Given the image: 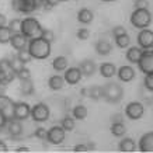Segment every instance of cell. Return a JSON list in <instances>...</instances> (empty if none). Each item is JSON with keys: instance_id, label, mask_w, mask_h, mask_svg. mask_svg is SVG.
I'll return each instance as SVG.
<instances>
[{"instance_id": "40", "label": "cell", "mask_w": 153, "mask_h": 153, "mask_svg": "<svg viewBox=\"0 0 153 153\" xmlns=\"http://www.w3.org/2000/svg\"><path fill=\"white\" fill-rule=\"evenodd\" d=\"M41 37L44 38V39H47L48 42H51V44L55 41V34H53L52 30H45V28H44V30H42Z\"/></svg>"}, {"instance_id": "17", "label": "cell", "mask_w": 153, "mask_h": 153, "mask_svg": "<svg viewBox=\"0 0 153 153\" xmlns=\"http://www.w3.org/2000/svg\"><path fill=\"white\" fill-rule=\"evenodd\" d=\"M79 69H80V72H82L83 76L91 77V76L96 73V70H97V65H96V62L91 59H84L80 62Z\"/></svg>"}, {"instance_id": "16", "label": "cell", "mask_w": 153, "mask_h": 153, "mask_svg": "<svg viewBox=\"0 0 153 153\" xmlns=\"http://www.w3.org/2000/svg\"><path fill=\"white\" fill-rule=\"evenodd\" d=\"M39 6L37 0H19V13L31 14L39 9Z\"/></svg>"}, {"instance_id": "50", "label": "cell", "mask_w": 153, "mask_h": 153, "mask_svg": "<svg viewBox=\"0 0 153 153\" xmlns=\"http://www.w3.org/2000/svg\"><path fill=\"white\" fill-rule=\"evenodd\" d=\"M16 152H19V153H21V152H25V153H28V152H30V149H28L27 146H20V148H17V149H16Z\"/></svg>"}, {"instance_id": "47", "label": "cell", "mask_w": 153, "mask_h": 153, "mask_svg": "<svg viewBox=\"0 0 153 153\" xmlns=\"http://www.w3.org/2000/svg\"><path fill=\"white\" fill-rule=\"evenodd\" d=\"M10 4H11V9H13L14 11H19V0H11Z\"/></svg>"}, {"instance_id": "31", "label": "cell", "mask_w": 153, "mask_h": 153, "mask_svg": "<svg viewBox=\"0 0 153 153\" xmlns=\"http://www.w3.org/2000/svg\"><path fill=\"white\" fill-rule=\"evenodd\" d=\"M11 30L7 25L0 27V44H9L10 38H11Z\"/></svg>"}, {"instance_id": "39", "label": "cell", "mask_w": 153, "mask_h": 153, "mask_svg": "<svg viewBox=\"0 0 153 153\" xmlns=\"http://www.w3.org/2000/svg\"><path fill=\"white\" fill-rule=\"evenodd\" d=\"M16 77L19 80H27V79H31V72H30V69H27V68H23V69L20 70L19 73L16 74Z\"/></svg>"}, {"instance_id": "43", "label": "cell", "mask_w": 153, "mask_h": 153, "mask_svg": "<svg viewBox=\"0 0 153 153\" xmlns=\"http://www.w3.org/2000/svg\"><path fill=\"white\" fill-rule=\"evenodd\" d=\"M126 30L125 27H122V25H115V27L112 28V35L114 37H118V35H122V34H125Z\"/></svg>"}, {"instance_id": "51", "label": "cell", "mask_w": 153, "mask_h": 153, "mask_svg": "<svg viewBox=\"0 0 153 153\" xmlns=\"http://www.w3.org/2000/svg\"><path fill=\"white\" fill-rule=\"evenodd\" d=\"M87 149H88V150H96V143H94V142L87 143Z\"/></svg>"}, {"instance_id": "38", "label": "cell", "mask_w": 153, "mask_h": 153, "mask_svg": "<svg viewBox=\"0 0 153 153\" xmlns=\"http://www.w3.org/2000/svg\"><path fill=\"white\" fill-rule=\"evenodd\" d=\"M76 37H77V39H80V41H86V39H88V37H90V31H88L87 28H79L77 33H76Z\"/></svg>"}, {"instance_id": "20", "label": "cell", "mask_w": 153, "mask_h": 153, "mask_svg": "<svg viewBox=\"0 0 153 153\" xmlns=\"http://www.w3.org/2000/svg\"><path fill=\"white\" fill-rule=\"evenodd\" d=\"M112 51V45L107 39H98L96 44V52L101 56H107L110 55Z\"/></svg>"}, {"instance_id": "37", "label": "cell", "mask_w": 153, "mask_h": 153, "mask_svg": "<svg viewBox=\"0 0 153 153\" xmlns=\"http://www.w3.org/2000/svg\"><path fill=\"white\" fill-rule=\"evenodd\" d=\"M47 132L48 131L45 129V128L38 126L37 129H35V132H34V136H35L37 139H39V140H47Z\"/></svg>"}, {"instance_id": "52", "label": "cell", "mask_w": 153, "mask_h": 153, "mask_svg": "<svg viewBox=\"0 0 153 153\" xmlns=\"http://www.w3.org/2000/svg\"><path fill=\"white\" fill-rule=\"evenodd\" d=\"M80 94H82L83 97H87V88H82V90H80Z\"/></svg>"}, {"instance_id": "21", "label": "cell", "mask_w": 153, "mask_h": 153, "mask_svg": "<svg viewBox=\"0 0 153 153\" xmlns=\"http://www.w3.org/2000/svg\"><path fill=\"white\" fill-rule=\"evenodd\" d=\"M118 149L120 152H124V153H129V152H135L136 150V143L132 138H124L121 139L120 145H118Z\"/></svg>"}, {"instance_id": "44", "label": "cell", "mask_w": 153, "mask_h": 153, "mask_svg": "<svg viewBox=\"0 0 153 153\" xmlns=\"http://www.w3.org/2000/svg\"><path fill=\"white\" fill-rule=\"evenodd\" d=\"M111 122H124V114L115 112L114 115H111Z\"/></svg>"}, {"instance_id": "35", "label": "cell", "mask_w": 153, "mask_h": 153, "mask_svg": "<svg viewBox=\"0 0 153 153\" xmlns=\"http://www.w3.org/2000/svg\"><path fill=\"white\" fill-rule=\"evenodd\" d=\"M143 86L146 87V90H149V91H152V93H153V72H152V73L145 74Z\"/></svg>"}, {"instance_id": "3", "label": "cell", "mask_w": 153, "mask_h": 153, "mask_svg": "<svg viewBox=\"0 0 153 153\" xmlns=\"http://www.w3.org/2000/svg\"><path fill=\"white\" fill-rule=\"evenodd\" d=\"M42 25L39 24L37 19L34 17H25L21 20V30L20 33H23L28 39H34V38H39L42 34Z\"/></svg>"}, {"instance_id": "9", "label": "cell", "mask_w": 153, "mask_h": 153, "mask_svg": "<svg viewBox=\"0 0 153 153\" xmlns=\"http://www.w3.org/2000/svg\"><path fill=\"white\" fill-rule=\"evenodd\" d=\"M138 45L142 49H150L153 48V31L149 28H143L140 30L138 34Z\"/></svg>"}, {"instance_id": "5", "label": "cell", "mask_w": 153, "mask_h": 153, "mask_svg": "<svg viewBox=\"0 0 153 153\" xmlns=\"http://www.w3.org/2000/svg\"><path fill=\"white\" fill-rule=\"evenodd\" d=\"M51 115V110L45 102H37L34 107H31V114L30 117L35 122H47Z\"/></svg>"}, {"instance_id": "49", "label": "cell", "mask_w": 153, "mask_h": 153, "mask_svg": "<svg viewBox=\"0 0 153 153\" xmlns=\"http://www.w3.org/2000/svg\"><path fill=\"white\" fill-rule=\"evenodd\" d=\"M6 24H7V19H6V16L0 13V27H3V25H6Z\"/></svg>"}, {"instance_id": "14", "label": "cell", "mask_w": 153, "mask_h": 153, "mask_svg": "<svg viewBox=\"0 0 153 153\" xmlns=\"http://www.w3.org/2000/svg\"><path fill=\"white\" fill-rule=\"evenodd\" d=\"M138 148L143 153H153V132H146L145 135H142Z\"/></svg>"}, {"instance_id": "55", "label": "cell", "mask_w": 153, "mask_h": 153, "mask_svg": "<svg viewBox=\"0 0 153 153\" xmlns=\"http://www.w3.org/2000/svg\"><path fill=\"white\" fill-rule=\"evenodd\" d=\"M59 1H66V0H59Z\"/></svg>"}, {"instance_id": "4", "label": "cell", "mask_w": 153, "mask_h": 153, "mask_svg": "<svg viewBox=\"0 0 153 153\" xmlns=\"http://www.w3.org/2000/svg\"><path fill=\"white\" fill-rule=\"evenodd\" d=\"M129 21L135 28L143 30L152 24V14H150L149 9H134Z\"/></svg>"}, {"instance_id": "1", "label": "cell", "mask_w": 153, "mask_h": 153, "mask_svg": "<svg viewBox=\"0 0 153 153\" xmlns=\"http://www.w3.org/2000/svg\"><path fill=\"white\" fill-rule=\"evenodd\" d=\"M27 49L30 52V55L33 56V59H38V60L48 59L52 52L51 42H48L47 39H44L42 37L28 39Z\"/></svg>"}, {"instance_id": "28", "label": "cell", "mask_w": 153, "mask_h": 153, "mask_svg": "<svg viewBox=\"0 0 153 153\" xmlns=\"http://www.w3.org/2000/svg\"><path fill=\"white\" fill-rule=\"evenodd\" d=\"M16 79V73H14L13 70H0V83L7 86L10 84L13 80Z\"/></svg>"}, {"instance_id": "41", "label": "cell", "mask_w": 153, "mask_h": 153, "mask_svg": "<svg viewBox=\"0 0 153 153\" xmlns=\"http://www.w3.org/2000/svg\"><path fill=\"white\" fill-rule=\"evenodd\" d=\"M149 1L148 0H134V9H148Z\"/></svg>"}, {"instance_id": "33", "label": "cell", "mask_w": 153, "mask_h": 153, "mask_svg": "<svg viewBox=\"0 0 153 153\" xmlns=\"http://www.w3.org/2000/svg\"><path fill=\"white\" fill-rule=\"evenodd\" d=\"M17 58L23 62L24 65H27V63H30V62L33 60V56L30 55V52H28L27 48H23V49L17 51Z\"/></svg>"}, {"instance_id": "27", "label": "cell", "mask_w": 153, "mask_h": 153, "mask_svg": "<svg viewBox=\"0 0 153 153\" xmlns=\"http://www.w3.org/2000/svg\"><path fill=\"white\" fill-rule=\"evenodd\" d=\"M52 68L56 72H65L68 69V59L65 56H56L53 62H52Z\"/></svg>"}, {"instance_id": "53", "label": "cell", "mask_w": 153, "mask_h": 153, "mask_svg": "<svg viewBox=\"0 0 153 153\" xmlns=\"http://www.w3.org/2000/svg\"><path fill=\"white\" fill-rule=\"evenodd\" d=\"M101 1H105V3H110V1H114V0H101Z\"/></svg>"}, {"instance_id": "13", "label": "cell", "mask_w": 153, "mask_h": 153, "mask_svg": "<svg viewBox=\"0 0 153 153\" xmlns=\"http://www.w3.org/2000/svg\"><path fill=\"white\" fill-rule=\"evenodd\" d=\"M6 126H7V131H9L10 136L13 139H20V136L23 135V124H21V121L13 118V120L7 121Z\"/></svg>"}, {"instance_id": "25", "label": "cell", "mask_w": 153, "mask_h": 153, "mask_svg": "<svg viewBox=\"0 0 153 153\" xmlns=\"http://www.w3.org/2000/svg\"><path fill=\"white\" fill-rule=\"evenodd\" d=\"M72 115H73L74 120H79V121L86 120V118H87V115H88L87 107L82 105V104H77V105L73 108V111H72Z\"/></svg>"}, {"instance_id": "36", "label": "cell", "mask_w": 153, "mask_h": 153, "mask_svg": "<svg viewBox=\"0 0 153 153\" xmlns=\"http://www.w3.org/2000/svg\"><path fill=\"white\" fill-rule=\"evenodd\" d=\"M7 27L11 30V33H20V30H21V20H20V19L11 20Z\"/></svg>"}, {"instance_id": "48", "label": "cell", "mask_w": 153, "mask_h": 153, "mask_svg": "<svg viewBox=\"0 0 153 153\" xmlns=\"http://www.w3.org/2000/svg\"><path fill=\"white\" fill-rule=\"evenodd\" d=\"M7 150H9L7 145H6L4 142H3V140H0V152H1V153H6Z\"/></svg>"}, {"instance_id": "2", "label": "cell", "mask_w": 153, "mask_h": 153, "mask_svg": "<svg viewBox=\"0 0 153 153\" xmlns=\"http://www.w3.org/2000/svg\"><path fill=\"white\" fill-rule=\"evenodd\" d=\"M101 98L108 104H118L124 98V88L120 83L108 82L101 87Z\"/></svg>"}, {"instance_id": "19", "label": "cell", "mask_w": 153, "mask_h": 153, "mask_svg": "<svg viewBox=\"0 0 153 153\" xmlns=\"http://www.w3.org/2000/svg\"><path fill=\"white\" fill-rule=\"evenodd\" d=\"M48 86L51 90L53 91H58V90H62L63 86H65V79H63V76H60V74H53L49 77L48 80Z\"/></svg>"}, {"instance_id": "22", "label": "cell", "mask_w": 153, "mask_h": 153, "mask_svg": "<svg viewBox=\"0 0 153 153\" xmlns=\"http://www.w3.org/2000/svg\"><path fill=\"white\" fill-rule=\"evenodd\" d=\"M20 93L23 96H33L35 93V86H34L33 80H20Z\"/></svg>"}, {"instance_id": "34", "label": "cell", "mask_w": 153, "mask_h": 153, "mask_svg": "<svg viewBox=\"0 0 153 153\" xmlns=\"http://www.w3.org/2000/svg\"><path fill=\"white\" fill-rule=\"evenodd\" d=\"M9 60H10V66H11V70H13L16 74L19 73L20 70L24 68V63L19 59V58H17V55H16V56H11V59H9Z\"/></svg>"}, {"instance_id": "30", "label": "cell", "mask_w": 153, "mask_h": 153, "mask_svg": "<svg viewBox=\"0 0 153 153\" xmlns=\"http://www.w3.org/2000/svg\"><path fill=\"white\" fill-rule=\"evenodd\" d=\"M60 126H62L66 132H72V131L74 129V126H76L74 118H73V117L66 115L65 118H62V121H60Z\"/></svg>"}, {"instance_id": "11", "label": "cell", "mask_w": 153, "mask_h": 153, "mask_svg": "<svg viewBox=\"0 0 153 153\" xmlns=\"http://www.w3.org/2000/svg\"><path fill=\"white\" fill-rule=\"evenodd\" d=\"M82 72H80L79 68H68L65 70V74H63V79H65V83L70 84V86H74L77 84L82 80Z\"/></svg>"}, {"instance_id": "42", "label": "cell", "mask_w": 153, "mask_h": 153, "mask_svg": "<svg viewBox=\"0 0 153 153\" xmlns=\"http://www.w3.org/2000/svg\"><path fill=\"white\" fill-rule=\"evenodd\" d=\"M58 4H59V0H44V9L45 10H52Z\"/></svg>"}, {"instance_id": "32", "label": "cell", "mask_w": 153, "mask_h": 153, "mask_svg": "<svg viewBox=\"0 0 153 153\" xmlns=\"http://www.w3.org/2000/svg\"><path fill=\"white\" fill-rule=\"evenodd\" d=\"M87 97L94 100V101H98L101 98V87L100 86H91L90 88H87Z\"/></svg>"}, {"instance_id": "8", "label": "cell", "mask_w": 153, "mask_h": 153, "mask_svg": "<svg viewBox=\"0 0 153 153\" xmlns=\"http://www.w3.org/2000/svg\"><path fill=\"white\" fill-rule=\"evenodd\" d=\"M66 136V131L62 126H52L51 129H48L47 132V140L51 145H60L63 143Z\"/></svg>"}, {"instance_id": "12", "label": "cell", "mask_w": 153, "mask_h": 153, "mask_svg": "<svg viewBox=\"0 0 153 153\" xmlns=\"http://www.w3.org/2000/svg\"><path fill=\"white\" fill-rule=\"evenodd\" d=\"M117 74H118V79L121 82H124V83L132 82L135 79V76H136L135 69L132 66H128V65H124V66H121L120 69H117Z\"/></svg>"}, {"instance_id": "29", "label": "cell", "mask_w": 153, "mask_h": 153, "mask_svg": "<svg viewBox=\"0 0 153 153\" xmlns=\"http://www.w3.org/2000/svg\"><path fill=\"white\" fill-rule=\"evenodd\" d=\"M115 44H117V47L121 48V49H124V48H128V47H129V45H131V37L128 35V33L115 37Z\"/></svg>"}, {"instance_id": "10", "label": "cell", "mask_w": 153, "mask_h": 153, "mask_svg": "<svg viewBox=\"0 0 153 153\" xmlns=\"http://www.w3.org/2000/svg\"><path fill=\"white\" fill-rule=\"evenodd\" d=\"M31 114V107L24 101L14 102V118L19 121H25Z\"/></svg>"}, {"instance_id": "24", "label": "cell", "mask_w": 153, "mask_h": 153, "mask_svg": "<svg viewBox=\"0 0 153 153\" xmlns=\"http://www.w3.org/2000/svg\"><path fill=\"white\" fill-rule=\"evenodd\" d=\"M94 20V14L90 9H80L77 11V21L82 24H90Z\"/></svg>"}, {"instance_id": "15", "label": "cell", "mask_w": 153, "mask_h": 153, "mask_svg": "<svg viewBox=\"0 0 153 153\" xmlns=\"http://www.w3.org/2000/svg\"><path fill=\"white\" fill-rule=\"evenodd\" d=\"M10 44L16 51H20L23 48H27L28 45V38L24 35L23 33H13L11 38H10Z\"/></svg>"}, {"instance_id": "18", "label": "cell", "mask_w": 153, "mask_h": 153, "mask_svg": "<svg viewBox=\"0 0 153 153\" xmlns=\"http://www.w3.org/2000/svg\"><path fill=\"white\" fill-rule=\"evenodd\" d=\"M100 74H101L102 77H105V79H111L117 74V68L114 63L111 62H105V63H102L100 66V69H98Z\"/></svg>"}, {"instance_id": "54", "label": "cell", "mask_w": 153, "mask_h": 153, "mask_svg": "<svg viewBox=\"0 0 153 153\" xmlns=\"http://www.w3.org/2000/svg\"><path fill=\"white\" fill-rule=\"evenodd\" d=\"M38 3H39V4H41V3H44V0H37Z\"/></svg>"}, {"instance_id": "7", "label": "cell", "mask_w": 153, "mask_h": 153, "mask_svg": "<svg viewBox=\"0 0 153 153\" xmlns=\"http://www.w3.org/2000/svg\"><path fill=\"white\" fill-rule=\"evenodd\" d=\"M145 114V107L139 101H132L125 107V115L132 121L140 120Z\"/></svg>"}, {"instance_id": "6", "label": "cell", "mask_w": 153, "mask_h": 153, "mask_svg": "<svg viewBox=\"0 0 153 153\" xmlns=\"http://www.w3.org/2000/svg\"><path fill=\"white\" fill-rule=\"evenodd\" d=\"M136 65L139 66V70L142 73L148 74L153 72V48L150 49H143L140 59L138 60Z\"/></svg>"}, {"instance_id": "23", "label": "cell", "mask_w": 153, "mask_h": 153, "mask_svg": "<svg viewBox=\"0 0 153 153\" xmlns=\"http://www.w3.org/2000/svg\"><path fill=\"white\" fill-rule=\"evenodd\" d=\"M142 52L143 49L140 47H132L129 48L128 51H126V59L129 63H138V60L140 59V56H142Z\"/></svg>"}, {"instance_id": "46", "label": "cell", "mask_w": 153, "mask_h": 153, "mask_svg": "<svg viewBox=\"0 0 153 153\" xmlns=\"http://www.w3.org/2000/svg\"><path fill=\"white\" fill-rule=\"evenodd\" d=\"M74 152H88L87 149V145H76L73 148Z\"/></svg>"}, {"instance_id": "26", "label": "cell", "mask_w": 153, "mask_h": 153, "mask_svg": "<svg viewBox=\"0 0 153 153\" xmlns=\"http://www.w3.org/2000/svg\"><path fill=\"white\" fill-rule=\"evenodd\" d=\"M111 134L117 138H121L126 134V126L124 122H111Z\"/></svg>"}, {"instance_id": "45", "label": "cell", "mask_w": 153, "mask_h": 153, "mask_svg": "<svg viewBox=\"0 0 153 153\" xmlns=\"http://www.w3.org/2000/svg\"><path fill=\"white\" fill-rule=\"evenodd\" d=\"M6 125H7V118L4 117V114H3V111H1V108H0V131L3 129Z\"/></svg>"}]
</instances>
